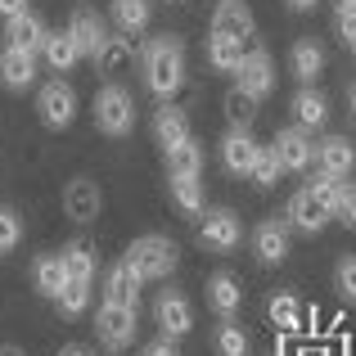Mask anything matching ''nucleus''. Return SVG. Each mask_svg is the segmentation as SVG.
I'll return each instance as SVG.
<instances>
[{
    "instance_id": "obj_39",
    "label": "nucleus",
    "mask_w": 356,
    "mask_h": 356,
    "mask_svg": "<svg viewBox=\"0 0 356 356\" xmlns=\"http://www.w3.org/2000/svg\"><path fill=\"white\" fill-rule=\"evenodd\" d=\"M334 284H339V293L356 302V257H343L339 266H334Z\"/></svg>"
},
{
    "instance_id": "obj_6",
    "label": "nucleus",
    "mask_w": 356,
    "mask_h": 356,
    "mask_svg": "<svg viewBox=\"0 0 356 356\" xmlns=\"http://www.w3.org/2000/svg\"><path fill=\"white\" fill-rule=\"evenodd\" d=\"M36 113L50 131H68L72 118H77V90L68 86V81H50V86H41V99H36Z\"/></svg>"
},
{
    "instance_id": "obj_27",
    "label": "nucleus",
    "mask_w": 356,
    "mask_h": 356,
    "mask_svg": "<svg viewBox=\"0 0 356 356\" xmlns=\"http://www.w3.org/2000/svg\"><path fill=\"white\" fill-rule=\"evenodd\" d=\"M203 172V145L199 140H185V145L167 149V176H199Z\"/></svg>"
},
{
    "instance_id": "obj_24",
    "label": "nucleus",
    "mask_w": 356,
    "mask_h": 356,
    "mask_svg": "<svg viewBox=\"0 0 356 356\" xmlns=\"http://www.w3.org/2000/svg\"><path fill=\"white\" fill-rule=\"evenodd\" d=\"M95 68L104 72V77H122V72L136 68V45L127 41V32H122V36H108L104 50H99V59H95Z\"/></svg>"
},
{
    "instance_id": "obj_7",
    "label": "nucleus",
    "mask_w": 356,
    "mask_h": 356,
    "mask_svg": "<svg viewBox=\"0 0 356 356\" xmlns=\"http://www.w3.org/2000/svg\"><path fill=\"white\" fill-rule=\"evenodd\" d=\"M289 217H266L257 221V230H252V257L261 261V266H280V261L289 257Z\"/></svg>"
},
{
    "instance_id": "obj_23",
    "label": "nucleus",
    "mask_w": 356,
    "mask_h": 356,
    "mask_svg": "<svg viewBox=\"0 0 356 356\" xmlns=\"http://www.w3.org/2000/svg\"><path fill=\"white\" fill-rule=\"evenodd\" d=\"M154 140L163 145V154L176 149V145H185V140H190V118H185L176 104H163L154 113Z\"/></svg>"
},
{
    "instance_id": "obj_33",
    "label": "nucleus",
    "mask_w": 356,
    "mask_h": 356,
    "mask_svg": "<svg viewBox=\"0 0 356 356\" xmlns=\"http://www.w3.org/2000/svg\"><path fill=\"white\" fill-rule=\"evenodd\" d=\"M226 118H230V127L248 131L252 118H257V95H248L243 86H230L226 90Z\"/></svg>"
},
{
    "instance_id": "obj_47",
    "label": "nucleus",
    "mask_w": 356,
    "mask_h": 356,
    "mask_svg": "<svg viewBox=\"0 0 356 356\" xmlns=\"http://www.w3.org/2000/svg\"><path fill=\"white\" fill-rule=\"evenodd\" d=\"M348 108H352V118H356V86L348 90Z\"/></svg>"
},
{
    "instance_id": "obj_36",
    "label": "nucleus",
    "mask_w": 356,
    "mask_h": 356,
    "mask_svg": "<svg viewBox=\"0 0 356 356\" xmlns=\"http://www.w3.org/2000/svg\"><path fill=\"white\" fill-rule=\"evenodd\" d=\"M343 185H348V181H343V176H330V172H321V167H316V176H312V181H307V190H312L316 194V199H321L325 203V208H339V194H343Z\"/></svg>"
},
{
    "instance_id": "obj_11",
    "label": "nucleus",
    "mask_w": 356,
    "mask_h": 356,
    "mask_svg": "<svg viewBox=\"0 0 356 356\" xmlns=\"http://www.w3.org/2000/svg\"><path fill=\"white\" fill-rule=\"evenodd\" d=\"M275 154L284 163V172H312L316 163V145L307 127H280L275 131Z\"/></svg>"
},
{
    "instance_id": "obj_32",
    "label": "nucleus",
    "mask_w": 356,
    "mask_h": 356,
    "mask_svg": "<svg viewBox=\"0 0 356 356\" xmlns=\"http://www.w3.org/2000/svg\"><path fill=\"white\" fill-rule=\"evenodd\" d=\"M172 203L185 217H203V185L199 176H172Z\"/></svg>"
},
{
    "instance_id": "obj_19",
    "label": "nucleus",
    "mask_w": 356,
    "mask_h": 356,
    "mask_svg": "<svg viewBox=\"0 0 356 356\" xmlns=\"http://www.w3.org/2000/svg\"><path fill=\"white\" fill-rule=\"evenodd\" d=\"M208 307L221 316V321H235V312L243 307V289H239V280L230 275V270L208 275Z\"/></svg>"
},
{
    "instance_id": "obj_28",
    "label": "nucleus",
    "mask_w": 356,
    "mask_h": 356,
    "mask_svg": "<svg viewBox=\"0 0 356 356\" xmlns=\"http://www.w3.org/2000/svg\"><path fill=\"white\" fill-rule=\"evenodd\" d=\"M266 316H270V325H275L280 334H298L302 330V307H298L293 293H275L266 302Z\"/></svg>"
},
{
    "instance_id": "obj_41",
    "label": "nucleus",
    "mask_w": 356,
    "mask_h": 356,
    "mask_svg": "<svg viewBox=\"0 0 356 356\" xmlns=\"http://www.w3.org/2000/svg\"><path fill=\"white\" fill-rule=\"evenodd\" d=\"M334 27H339V36L356 50V9H352V5H339V14H334Z\"/></svg>"
},
{
    "instance_id": "obj_43",
    "label": "nucleus",
    "mask_w": 356,
    "mask_h": 356,
    "mask_svg": "<svg viewBox=\"0 0 356 356\" xmlns=\"http://www.w3.org/2000/svg\"><path fill=\"white\" fill-rule=\"evenodd\" d=\"M23 9H27V0H0V14H5V18L23 14Z\"/></svg>"
},
{
    "instance_id": "obj_17",
    "label": "nucleus",
    "mask_w": 356,
    "mask_h": 356,
    "mask_svg": "<svg viewBox=\"0 0 356 356\" xmlns=\"http://www.w3.org/2000/svg\"><path fill=\"white\" fill-rule=\"evenodd\" d=\"M5 41L18 45V50H45V41H50V32H45V23L32 14V9H23V14L5 18Z\"/></svg>"
},
{
    "instance_id": "obj_25",
    "label": "nucleus",
    "mask_w": 356,
    "mask_h": 356,
    "mask_svg": "<svg viewBox=\"0 0 356 356\" xmlns=\"http://www.w3.org/2000/svg\"><path fill=\"white\" fill-rule=\"evenodd\" d=\"M293 118H298V127H307V131H321L325 122H330V104H325V95H321V90L302 86V90L293 95Z\"/></svg>"
},
{
    "instance_id": "obj_22",
    "label": "nucleus",
    "mask_w": 356,
    "mask_h": 356,
    "mask_svg": "<svg viewBox=\"0 0 356 356\" xmlns=\"http://www.w3.org/2000/svg\"><path fill=\"white\" fill-rule=\"evenodd\" d=\"M289 68H293V77L302 81V86H312V81L325 72V50H321V41H316V36L293 41V50H289Z\"/></svg>"
},
{
    "instance_id": "obj_26",
    "label": "nucleus",
    "mask_w": 356,
    "mask_h": 356,
    "mask_svg": "<svg viewBox=\"0 0 356 356\" xmlns=\"http://www.w3.org/2000/svg\"><path fill=\"white\" fill-rule=\"evenodd\" d=\"M243 41H235V36H221V32H212L208 36V63L217 72H235L239 63H243Z\"/></svg>"
},
{
    "instance_id": "obj_5",
    "label": "nucleus",
    "mask_w": 356,
    "mask_h": 356,
    "mask_svg": "<svg viewBox=\"0 0 356 356\" xmlns=\"http://www.w3.org/2000/svg\"><path fill=\"white\" fill-rule=\"evenodd\" d=\"M243 239V221L235 208H208L199 217V243L208 252H235Z\"/></svg>"
},
{
    "instance_id": "obj_16",
    "label": "nucleus",
    "mask_w": 356,
    "mask_h": 356,
    "mask_svg": "<svg viewBox=\"0 0 356 356\" xmlns=\"http://www.w3.org/2000/svg\"><path fill=\"white\" fill-rule=\"evenodd\" d=\"M316 167L348 181V176L356 172V149H352V140L348 136H325L321 145H316Z\"/></svg>"
},
{
    "instance_id": "obj_29",
    "label": "nucleus",
    "mask_w": 356,
    "mask_h": 356,
    "mask_svg": "<svg viewBox=\"0 0 356 356\" xmlns=\"http://www.w3.org/2000/svg\"><path fill=\"white\" fill-rule=\"evenodd\" d=\"M63 261H68V275L72 280H95V243L90 239H72V243H63Z\"/></svg>"
},
{
    "instance_id": "obj_38",
    "label": "nucleus",
    "mask_w": 356,
    "mask_h": 356,
    "mask_svg": "<svg viewBox=\"0 0 356 356\" xmlns=\"http://www.w3.org/2000/svg\"><path fill=\"white\" fill-rule=\"evenodd\" d=\"M18 239H23V221H18V212L0 208V252H14Z\"/></svg>"
},
{
    "instance_id": "obj_3",
    "label": "nucleus",
    "mask_w": 356,
    "mask_h": 356,
    "mask_svg": "<svg viewBox=\"0 0 356 356\" xmlns=\"http://www.w3.org/2000/svg\"><path fill=\"white\" fill-rule=\"evenodd\" d=\"M95 127L113 140L131 136V127H136V99L122 86H99L95 90Z\"/></svg>"
},
{
    "instance_id": "obj_10",
    "label": "nucleus",
    "mask_w": 356,
    "mask_h": 356,
    "mask_svg": "<svg viewBox=\"0 0 356 356\" xmlns=\"http://www.w3.org/2000/svg\"><path fill=\"white\" fill-rule=\"evenodd\" d=\"M235 86H243L248 95H257V99H266L270 90H275V63H270V50L252 45V50L243 54V63L235 68Z\"/></svg>"
},
{
    "instance_id": "obj_46",
    "label": "nucleus",
    "mask_w": 356,
    "mask_h": 356,
    "mask_svg": "<svg viewBox=\"0 0 356 356\" xmlns=\"http://www.w3.org/2000/svg\"><path fill=\"white\" fill-rule=\"evenodd\" d=\"M59 356H90V352H86V348H63Z\"/></svg>"
},
{
    "instance_id": "obj_18",
    "label": "nucleus",
    "mask_w": 356,
    "mask_h": 356,
    "mask_svg": "<svg viewBox=\"0 0 356 356\" xmlns=\"http://www.w3.org/2000/svg\"><path fill=\"white\" fill-rule=\"evenodd\" d=\"M0 81H5L9 90H27L36 81V54L18 50V45H5V50H0Z\"/></svg>"
},
{
    "instance_id": "obj_48",
    "label": "nucleus",
    "mask_w": 356,
    "mask_h": 356,
    "mask_svg": "<svg viewBox=\"0 0 356 356\" xmlns=\"http://www.w3.org/2000/svg\"><path fill=\"white\" fill-rule=\"evenodd\" d=\"M339 5H352V9H356V0H339Z\"/></svg>"
},
{
    "instance_id": "obj_1",
    "label": "nucleus",
    "mask_w": 356,
    "mask_h": 356,
    "mask_svg": "<svg viewBox=\"0 0 356 356\" xmlns=\"http://www.w3.org/2000/svg\"><path fill=\"white\" fill-rule=\"evenodd\" d=\"M145 86L154 90L158 99H172L176 90L185 86V45L181 36H154L145 45Z\"/></svg>"
},
{
    "instance_id": "obj_35",
    "label": "nucleus",
    "mask_w": 356,
    "mask_h": 356,
    "mask_svg": "<svg viewBox=\"0 0 356 356\" xmlns=\"http://www.w3.org/2000/svg\"><path fill=\"white\" fill-rule=\"evenodd\" d=\"M54 302H59V312L68 316V321H77V316L90 307V280H68V284H63V293L54 298Z\"/></svg>"
},
{
    "instance_id": "obj_31",
    "label": "nucleus",
    "mask_w": 356,
    "mask_h": 356,
    "mask_svg": "<svg viewBox=\"0 0 356 356\" xmlns=\"http://www.w3.org/2000/svg\"><path fill=\"white\" fill-rule=\"evenodd\" d=\"M45 63H50L54 72H68L72 63L81 59V50H77V41H72V32H50V41H45Z\"/></svg>"
},
{
    "instance_id": "obj_34",
    "label": "nucleus",
    "mask_w": 356,
    "mask_h": 356,
    "mask_svg": "<svg viewBox=\"0 0 356 356\" xmlns=\"http://www.w3.org/2000/svg\"><path fill=\"white\" fill-rule=\"evenodd\" d=\"M113 18L127 36L145 32L149 27V0H113Z\"/></svg>"
},
{
    "instance_id": "obj_21",
    "label": "nucleus",
    "mask_w": 356,
    "mask_h": 356,
    "mask_svg": "<svg viewBox=\"0 0 356 356\" xmlns=\"http://www.w3.org/2000/svg\"><path fill=\"white\" fill-rule=\"evenodd\" d=\"M68 32H72V41H77V50L86 54V59H99V50H104V41H108V32H104V23H99V14H90V9H77V14L68 18Z\"/></svg>"
},
{
    "instance_id": "obj_2",
    "label": "nucleus",
    "mask_w": 356,
    "mask_h": 356,
    "mask_svg": "<svg viewBox=\"0 0 356 356\" xmlns=\"http://www.w3.org/2000/svg\"><path fill=\"white\" fill-rule=\"evenodd\" d=\"M127 261L145 280H167L176 270V261H181V248H176V239H167V235H140L127 248Z\"/></svg>"
},
{
    "instance_id": "obj_4",
    "label": "nucleus",
    "mask_w": 356,
    "mask_h": 356,
    "mask_svg": "<svg viewBox=\"0 0 356 356\" xmlns=\"http://www.w3.org/2000/svg\"><path fill=\"white\" fill-rule=\"evenodd\" d=\"M136 316H140V307H122V302H99V312H95V334H99V343H104L108 352H122V348H131L136 343Z\"/></svg>"
},
{
    "instance_id": "obj_40",
    "label": "nucleus",
    "mask_w": 356,
    "mask_h": 356,
    "mask_svg": "<svg viewBox=\"0 0 356 356\" xmlns=\"http://www.w3.org/2000/svg\"><path fill=\"white\" fill-rule=\"evenodd\" d=\"M334 221H339V226H348V230H356V185H343L339 208H334Z\"/></svg>"
},
{
    "instance_id": "obj_12",
    "label": "nucleus",
    "mask_w": 356,
    "mask_h": 356,
    "mask_svg": "<svg viewBox=\"0 0 356 356\" xmlns=\"http://www.w3.org/2000/svg\"><path fill=\"white\" fill-rule=\"evenodd\" d=\"M284 217H289V226H293V230H302V235H321V230L334 221V212L325 208V203L316 199L312 190H298L293 199H289Z\"/></svg>"
},
{
    "instance_id": "obj_30",
    "label": "nucleus",
    "mask_w": 356,
    "mask_h": 356,
    "mask_svg": "<svg viewBox=\"0 0 356 356\" xmlns=\"http://www.w3.org/2000/svg\"><path fill=\"white\" fill-rule=\"evenodd\" d=\"M212 348H217V356H248L252 352V339H248V330H243V325L221 321L217 334H212Z\"/></svg>"
},
{
    "instance_id": "obj_45",
    "label": "nucleus",
    "mask_w": 356,
    "mask_h": 356,
    "mask_svg": "<svg viewBox=\"0 0 356 356\" xmlns=\"http://www.w3.org/2000/svg\"><path fill=\"white\" fill-rule=\"evenodd\" d=\"M0 356H23V348H14V343H0Z\"/></svg>"
},
{
    "instance_id": "obj_14",
    "label": "nucleus",
    "mask_w": 356,
    "mask_h": 356,
    "mask_svg": "<svg viewBox=\"0 0 356 356\" xmlns=\"http://www.w3.org/2000/svg\"><path fill=\"white\" fill-rule=\"evenodd\" d=\"M261 145L248 136V131H230L226 140H221V167H226L230 176H252V163H257Z\"/></svg>"
},
{
    "instance_id": "obj_9",
    "label": "nucleus",
    "mask_w": 356,
    "mask_h": 356,
    "mask_svg": "<svg viewBox=\"0 0 356 356\" xmlns=\"http://www.w3.org/2000/svg\"><path fill=\"white\" fill-rule=\"evenodd\" d=\"M154 316H158V330H163L167 339H185V334L194 330V307L181 289H163L158 302H154Z\"/></svg>"
},
{
    "instance_id": "obj_13",
    "label": "nucleus",
    "mask_w": 356,
    "mask_h": 356,
    "mask_svg": "<svg viewBox=\"0 0 356 356\" xmlns=\"http://www.w3.org/2000/svg\"><path fill=\"white\" fill-rule=\"evenodd\" d=\"M140 284H145V275H140V270L131 266L127 257H122V261H113V266L104 270V298H108V302L140 307Z\"/></svg>"
},
{
    "instance_id": "obj_20",
    "label": "nucleus",
    "mask_w": 356,
    "mask_h": 356,
    "mask_svg": "<svg viewBox=\"0 0 356 356\" xmlns=\"http://www.w3.org/2000/svg\"><path fill=\"white\" fill-rule=\"evenodd\" d=\"M68 280H72V275H68V261H63V252H41V257L32 261V284H36V293L59 298Z\"/></svg>"
},
{
    "instance_id": "obj_42",
    "label": "nucleus",
    "mask_w": 356,
    "mask_h": 356,
    "mask_svg": "<svg viewBox=\"0 0 356 356\" xmlns=\"http://www.w3.org/2000/svg\"><path fill=\"white\" fill-rule=\"evenodd\" d=\"M140 356H181V348H176V339H167V334H163V339H154Z\"/></svg>"
},
{
    "instance_id": "obj_8",
    "label": "nucleus",
    "mask_w": 356,
    "mask_h": 356,
    "mask_svg": "<svg viewBox=\"0 0 356 356\" xmlns=\"http://www.w3.org/2000/svg\"><path fill=\"white\" fill-rule=\"evenodd\" d=\"M99 208H104V194H99L95 181L77 176V181L63 185V217H68V221H77V226H90V221H99Z\"/></svg>"
},
{
    "instance_id": "obj_37",
    "label": "nucleus",
    "mask_w": 356,
    "mask_h": 356,
    "mask_svg": "<svg viewBox=\"0 0 356 356\" xmlns=\"http://www.w3.org/2000/svg\"><path fill=\"white\" fill-rule=\"evenodd\" d=\"M280 172H284V163H280L275 145H270V149H261L257 163H252V185H257V190H270V185L280 181Z\"/></svg>"
},
{
    "instance_id": "obj_15",
    "label": "nucleus",
    "mask_w": 356,
    "mask_h": 356,
    "mask_svg": "<svg viewBox=\"0 0 356 356\" xmlns=\"http://www.w3.org/2000/svg\"><path fill=\"white\" fill-rule=\"evenodd\" d=\"M212 32L235 36V41H248V36L257 32V18H252V9L243 5V0H221V5L212 9Z\"/></svg>"
},
{
    "instance_id": "obj_44",
    "label": "nucleus",
    "mask_w": 356,
    "mask_h": 356,
    "mask_svg": "<svg viewBox=\"0 0 356 356\" xmlns=\"http://www.w3.org/2000/svg\"><path fill=\"white\" fill-rule=\"evenodd\" d=\"M284 5H289V9H298V14H302V9H316V5H321V0H284Z\"/></svg>"
}]
</instances>
